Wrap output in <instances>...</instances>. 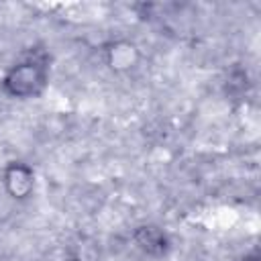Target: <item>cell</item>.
Listing matches in <instances>:
<instances>
[{
    "instance_id": "cell-1",
    "label": "cell",
    "mask_w": 261,
    "mask_h": 261,
    "mask_svg": "<svg viewBox=\"0 0 261 261\" xmlns=\"http://www.w3.org/2000/svg\"><path fill=\"white\" fill-rule=\"evenodd\" d=\"M43 80H45L43 67H41L37 61H27V63L18 65V67L10 73L8 84L14 86V94L27 96V94H33V92H35V86L43 84Z\"/></svg>"
}]
</instances>
